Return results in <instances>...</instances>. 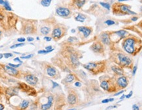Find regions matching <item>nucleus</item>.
<instances>
[{
    "instance_id": "obj_1",
    "label": "nucleus",
    "mask_w": 142,
    "mask_h": 110,
    "mask_svg": "<svg viewBox=\"0 0 142 110\" xmlns=\"http://www.w3.org/2000/svg\"><path fill=\"white\" fill-rule=\"evenodd\" d=\"M19 17L13 13L6 11L3 6L0 5V28L7 36L16 34L19 30L17 24Z\"/></svg>"
},
{
    "instance_id": "obj_2",
    "label": "nucleus",
    "mask_w": 142,
    "mask_h": 110,
    "mask_svg": "<svg viewBox=\"0 0 142 110\" xmlns=\"http://www.w3.org/2000/svg\"><path fill=\"white\" fill-rule=\"evenodd\" d=\"M57 55L71 69H77L80 65V59L82 57L80 51L70 45L63 47Z\"/></svg>"
},
{
    "instance_id": "obj_3",
    "label": "nucleus",
    "mask_w": 142,
    "mask_h": 110,
    "mask_svg": "<svg viewBox=\"0 0 142 110\" xmlns=\"http://www.w3.org/2000/svg\"><path fill=\"white\" fill-rule=\"evenodd\" d=\"M21 28L18 33L21 35H35L38 32V21L19 17Z\"/></svg>"
},
{
    "instance_id": "obj_4",
    "label": "nucleus",
    "mask_w": 142,
    "mask_h": 110,
    "mask_svg": "<svg viewBox=\"0 0 142 110\" xmlns=\"http://www.w3.org/2000/svg\"><path fill=\"white\" fill-rule=\"evenodd\" d=\"M85 69H87L94 75H97L103 72L105 69V63L104 61L89 62L83 65Z\"/></svg>"
},
{
    "instance_id": "obj_5",
    "label": "nucleus",
    "mask_w": 142,
    "mask_h": 110,
    "mask_svg": "<svg viewBox=\"0 0 142 110\" xmlns=\"http://www.w3.org/2000/svg\"><path fill=\"white\" fill-rule=\"evenodd\" d=\"M67 32V29L64 26L61 25H56L53 27L51 32V38L55 41H58L66 35Z\"/></svg>"
},
{
    "instance_id": "obj_6",
    "label": "nucleus",
    "mask_w": 142,
    "mask_h": 110,
    "mask_svg": "<svg viewBox=\"0 0 142 110\" xmlns=\"http://www.w3.org/2000/svg\"><path fill=\"white\" fill-rule=\"evenodd\" d=\"M0 65L1 66L5 73H7L8 75L17 78H22L23 77V72L17 70L16 68H13L12 67L9 66V65L1 64Z\"/></svg>"
},
{
    "instance_id": "obj_7",
    "label": "nucleus",
    "mask_w": 142,
    "mask_h": 110,
    "mask_svg": "<svg viewBox=\"0 0 142 110\" xmlns=\"http://www.w3.org/2000/svg\"><path fill=\"white\" fill-rule=\"evenodd\" d=\"M135 40L134 38H129L123 42L122 46L124 48V50L126 51L127 53H130V54H134L135 51Z\"/></svg>"
},
{
    "instance_id": "obj_8",
    "label": "nucleus",
    "mask_w": 142,
    "mask_h": 110,
    "mask_svg": "<svg viewBox=\"0 0 142 110\" xmlns=\"http://www.w3.org/2000/svg\"><path fill=\"white\" fill-rule=\"evenodd\" d=\"M18 88L21 91L26 93L28 96H34L36 95V90L30 85H27L24 83H18Z\"/></svg>"
},
{
    "instance_id": "obj_9",
    "label": "nucleus",
    "mask_w": 142,
    "mask_h": 110,
    "mask_svg": "<svg viewBox=\"0 0 142 110\" xmlns=\"http://www.w3.org/2000/svg\"><path fill=\"white\" fill-rule=\"evenodd\" d=\"M23 78L28 85H30L32 86H36L37 84L38 83V78L36 76H35L34 75H33L28 71L23 72Z\"/></svg>"
},
{
    "instance_id": "obj_10",
    "label": "nucleus",
    "mask_w": 142,
    "mask_h": 110,
    "mask_svg": "<svg viewBox=\"0 0 142 110\" xmlns=\"http://www.w3.org/2000/svg\"><path fill=\"white\" fill-rule=\"evenodd\" d=\"M43 64H44L43 66L44 67V69H45L46 74L49 76H50V77L57 78L56 76H57L58 71L56 69L55 67H53V65L49 64L47 63H46V62H44Z\"/></svg>"
},
{
    "instance_id": "obj_11",
    "label": "nucleus",
    "mask_w": 142,
    "mask_h": 110,
    "mask_svg": "<svg viewBox=\"0 0 142 110\" xmlns=\"http://www.w3.org/2000/svg\"><path fill=\"white\" fill-rule=\"evenodd\" d=\"M56 14L58 16L63 17V18H69L71 16V10L68 7H63V6H59L56 8L55 10Z\"/></svg>"
},
{
    "instance_id": "obj_12",
    "label": "nucleus",
    "mask_w": 142,
    "mask_h": 110,
    "mask_svg": "<svg viewBox=\"0 0 142 110\" xmlns=\"http://www.w3.org/2000/svg\"><path fill=\"white\" fill-rule=\"evenodd\" d=\"M117 58L118 59L120 66L126 67L130 66L132 63V60L129 57L124 55V53H118L117 54Z\"/></svg>"
},
{
    "instance_id": "obj_13",
    "label": "nucleus",
    "mask_w": 142,
    "mask_h": 110,
    "mask_svg": "<svg viewBox=\"0 0 142 110\" xmlns=\"http://www.w3.org/2000/svg\"><path fill=\"white\" fill-rule=\"evenodd\" d=\"M67 102L69 105L73 106L76 105L78 102V95L74 90H69L68 96H67Z\"/></svg>"
},
{
    "instance_id": "obj_14",
    "label": "nucleus",
    "mask_w": 142,
    "mask_h": 110,
    "mask_svg": "<svg viewBox=\"0 0 142 110\" xmlns=\"http://www.w3.org/2000/svg\"><path fill=\"white\" fill-rule=\"evenodd\" d=\"M89 49L95 54H102L104 52V47L100 42H95L89 47Z\"/></svg>"
},
{
    "instance_id": "obj_15",
    "label": "nucleus",
    "mask_w": 142,
    "mask_h": 110,
    "mask_svg": "<svg viewBox=\"0 0 142 110\" xmlns=\"http://www.w3.org/2000/svg\"><path fill=\"white\" fill-rule=\"evenodd\" d=\"M39 34L44 36H47L50 33L51 30V28L48 25L47 23H45L44 21H41V23L39 24V27H38Z\"/></svg>"
},
{
    "instance_id": "obj_16",
    "label": "nucleus",
    "mask_w": 142,
    "mask_h": 110,
    "mask_svg": "<svg viewBox=\"0 0 142 110\" xmlns=\"http://www.w3.org/2000/svg\"><path fill=\"white\" fill-rule=\"evenodd\" d=\"M47 98V102L45 103H42L40 106L41 110H50L51 108L53 107L54 101H55V98L52 94H49L46 97Z\"/></svg>"
},
{
    "instance_id": "obj_17",
    "label": "nucleus",
    "mask_w": 142,
    "mask_h": 110,
    "mask_svg": "<svg viewBox=\"0 0 142 110\" xmlns=\"http://www.w3.org/2000/svg\"><path fill=\"white\" fill-rule=\"evenodd\" d=\"M78 30L79 32L82 33L84 38H88L92 32V28L89 26H78Z\"/></svg>"
},
{
    "instance_id": "obj_18",
    "label": "nucleus",
    "mask_w": 142,
    "mask_h": 110,
    "mask_svg": "<svg viewBox=\"0 0 142 110\" xmlns=\"http://www.w3.org/2000/svg\"><path fill=\"white\" fill-rule=\"evenodd\" d=\"M18 90L19 89L18 87H10L7 88V89L5 90V92L6 96L10 98L11 97L18 95Z\"/></svg>"
},
{
    "instance_id": "obj_19",
    "label": "nucleus",
    "mask_w": 142,
    "mask_h": 110,
    "mask_svg": "<svg viewBox=\"0 0 142 110\" xmlns=\"http://www.w3.org/2000/svg\"><path fill=\"white\" fill-rule=\"evenodd\" d=\"M118 9L120 13L123 14H128V15H136V13L134 11H132L130 9V7L128 5L124 4L119 5L118 6Z\"/></svg>"
},
{
    "instance_id": "obj_20",
    "label": "nucleus",
    "mask_w": 142,
    "mask_h": 110,
    "mask_svg": "<svg viewBox=\"0 0 142 110\" xmlns=\"http://www.w3.org/2000/svg\"><path fill=\"white\" fill-rule=\"evenodd\" d=\"M117 84L120 87L122 88H124L127 86L128 85V80L127 78L124 76H122L118 78L117 80Z\"/></svg>"
},
{
    "instance_id": "obj_21",
    "label": "nucleus",
    "mask_w": 142,
    "mask_h": 110,
    "mask_svg": "<svg viewBox=\"0 0 142 110\" xmlns=\"http://www.w3.org/2000/svg\"><path fill=\"white\" fill-rule=\"evenodd\" d=\"M100 39H101V42L105 45H109L110 43V38L109 35L108 34L107 32H103L100 35Z\"/></svg>"
},
{
    "instance_id": "obj_22",
    "label": "nucleus",
    "mask_w": 142,
    "mask_h": 110,
    "mask_svg": "<svg viewBox=\"0 0 142 110\" xmlns=\"http://www.w3.org/2000/svg\"><path fill=\"white\" fill-rule=\"evenodd\" d=\"M76 79V76L72 73L69 74L68 75L66 76V77L62 80V83L63 84H71L73 83Z\"/></svg>"
},
{
    "instance_id": "obj_23",
    "label": "nucleus",
    "mask_w": 142,
    "mask_h": 110,
    "mask_svg": "<svg viewBox=\"0 0 142 110\" xmlns=\"http://www.w3.org/2000/svg\"><path fill=\"white\" fill-rule=\"evenodd\" d=\"M29 105H30V102L28 101V100H24L18 105L17 109L18 110H26L28 108Z\"/></svg>"
},
{
    "instance_id": "obj_24",
    "label": "nucleus",
    "mask_w": 142,
    "mask_h": 110,
    "mask_svg": "<svg viewBox=\"0 0 142 110\" xmlns=\"http://www.w3.org/2000/svg\"><path fill=\"white\" fill-rule=\"evenodd\" d=\"M111 69L112 71H114L115 73H117V75H122L124 74V71L123 69H122L121 67L119 66H117V65H113L111 67Z\"/></svg>"
},
{
    "instance_id": "obj_25",
    "label": "nucleus",
    "mask_w": 142,
    "mask_h": 110,
    "mask_svg": "<svg viewBox=\"0 0 142 110\" xmlns=\"http://www.w3.org/2000/svg\"><path fill=\"white\" fill-rule=\"evenodd\" d=\"M87 18L86 15H85L82 13H78L77 15L74 17V19H75L76 21H78V22H80V23H84L86 19Z\"/></svg>"
},
{
    "instance_id": "obj_26",
    "label": "nucleus",
    "mask_w": 142,
    "mask_h": 110,
    "mask_svg": "<svg viewBox=\"0 0 142 110\" xmlns=\"http://www.w3.org/2000/svg\"><path fill=\"white\" fill-rule=\"evenodd\" d=\"M101 88H103L104 90H106V91H109V89H110V85H109V81L107 80H103L101 83Z\"/></svg>"
},
{
    "instance_id": "obj_27",
    "label": "nucleus",
    "mask_w": 142,
    "mask_h": 110,
    "mask_svg": "<svg viewBox=\"0 0 142 110\" xmlns=\"http://www.w3.org/2000/svg\"><path fill=\"white\" fill-rule=\"evenodd\" d=\"M86 2V0H74V3L78 9H81Z\"/></svg>"
},
{
    "instance_id": "obj_28",
    "label": "nucleus",
    "mask_w": 142,
    "mask_h": 110,
    "mask_svg": "<svg viewBox=\"0 0 142 110\" xmlns=\"http://www.w3.org/2000/svg\"><path fill=\"white\" fill-rule=\"evenodd\" d=\"M115 34H116L117 36H118L120 38H124V37L128 34V32L124 30H119V31H118V32H115Z\"/></svg>"
},
{
    "instance_id": "obj_29",
    "label": "nucleus",
    "mask_w": 142,
    "mask_h": 110,
    "mask_svg": "<svg viewBox=\"0 0 142 110\" xmlns=\"http://www.w3.org/2000/svg\"><path fill=\"white\" fill-rule=\"evenodd\" d=\"M52 1V0H41L40 1V4L45 7H49L51 5V3Z\"/></svg>"
},
{
    "instance_id": "obj_30",
    "label": "nucleus",
    "mask_w": 142,
    "mask_h": 110,
    "mask_svg": "<svg viewBox=\"0 0 142 110\" xmlns=\"http://www.w3.org/2000/svg\"><path fill=\"white\" fill-rule=\"evenodd\" d=\"M3 7L5 8V9L6 11H12L11 7L10 5H9V3L7 1V0L4 1V3L3 5Z\"/></svg>"
},
{
    "instance_id": "obj_31",
    "label": "nucleus",
    "mask_w": 142,
    "mask_h": 110,
    "mask_svg": "<svg viewBox=\"0 0 142 110\" xmlns=\"http://www.w3.org/2000/svg\"><path fill=\"white\" fill-rule=\"evenodd\" d=\"M67 42H69V44H75L76 42H78V39L76 37L74 36H70L67 40Z\"/></svg>"
},
{
    "instance_id": "obj_32",
    "label": "nucleus",
    "mask_w": 142,
    "mask_h": 110,
    "mask_svg": "<svg viewBox=\"0 0 142 110\" xmlns=\"http://www.w3.org/2000/svg\"><path fill=\"white\" fill-rule=\"evenodd\" d=\"M54 50V49H52L51 50H39L38 51V54H47V53H49L53 51Z\"/></svg>"
},
{
    "instance_id": "obj_33",
    "label": "nucleus",
    "mask_w": 142,
    "mask_h": 110,
    "mask_svg": "<svg viewBox=\"0 0 142 110\" xmlns=\"http://www.w3.org/2000/svg\"><path fill=\"white\" fill-rule=\"evenodd\" d=\"M25 46V44L24 43H18V44H14L13 46H11L10 47V49H15L17 48H20V47H23V46Z\"/></svg>"
},
{
    "instance_id": "obj_34",
    "label": "nucleus",
    "mask_w": 142,
    "mask_h": 110,
    "mask_svg": "<svg viewBox=\"0 0 142 110\" xmlns=\"http://www.w3.org/2000/svg\"><path fill=\"white\" fill-rule=\"evenodd\" d=\"M101 6H103L104 8L108 9V10H110V5L108 3H104V2H100L99 3Z\"/></svg>"
},
{
    "instance_id": "obj_35",
    "label": "nucleus",
    "mask_w": 142,
    "mask_h": 110,
    "mask_svg": "<svg viewBox=\"0 0 142 110\" xmlns=\"http://www.w3.org/2000/svg\"><path fill=\"white\" fill-rule=\"evenodd\" d=\"M34 54H29V55H25V56H21L20 58L22 59H29L30 58H32V57H34Z\"/></svg>"
},
{
    "instance_id": "obj_36",
    "label": "nucleus",
    "mask_w": 142,
    "mask_h": 110,
    "mask_svg": "<svg viewBox=\"0 0 142 110\" xmlns=\"http://www.w3.org/2000/svg\"><path fill=\"white\" fill-rule=\"evenodd\" d=\"M106 25L108 26H111V25H115V21H112V20H107L105 22Z\"/></svg>"
},
{
    "instance_id": "obj_37",
    "label": "nucleus",
    "mask_w": 142,
    "mask_h": 110,
    "mask_svg": "<svg viewBox=\"0 0 142 110\" xmlns=\"http://www.w3.org/2000/svg\"><path fill=\"white\" fill-rule=\"evenodd\" d=\"M13 56V54L11 53H3V57L6 59H8V58H10V57H12Z\"/></svg>"
},
{
    "instance_id": "obj_38",
    "label": "nucleus",
    "mask_w": 142,
    "mask_h": 110,
    "mask_svg": "<svg viewBox=\"0 0 142 110\" xmlns=\"http://www.w3.org/2000/svg\"><path fill=\"white\" fill-rule=\"evenodd\" d=\"M21 64L22 63H18V64H16V65H14V64H12V63H9V66L12 67H13V68H17V67H20L21 65Z\"/></svg>"
},
{
    "instance_id": "obj_39",
    "label": "nucleus",
    "mask_w": 142,
    "mask_h": 110,
    "mask_svg": "<svg viewBox=\"0 0 142 110\" xmlns=\"http://www.w3.org/2000/svg\"><path fill=\"white\" fill-rule=\"evenodd\" d=\"M26 40V39H25V38H18L17 39V41L19 42V43H24V42Z\"/></svg>"
},
{
    "instance_id": "obj_40",
    "label": "nucleus",
    "mask_w": 142,
    "mask_h": 110,
    "mask_svg": "<svg viewBox=\"0 0 142 110\" xmlns=\"http://www.w3.org/2000/svg\"><path fill=\"white\" fill-rule=\"evenodd\" d=\"M44 40L46 42H50V41H51V40H52V38H51V37L47 36H45L44 38Z\"/></svg>"
},
{
    "instance_id": "obj_41",
    "label": "nucleus",
    "mask_w": 142,
    "mask_h": 110,
    "mask_svg": "<svg viewBox=\"0 0 142 110\" xmlns=\"http://www.w3.org/2000/svg\"><path fill=\"white\" fill-rule=\"evenodd\" d=\"M13 61H18V62H19L20 63H23V61H21V58H20V57H15V58H14Z\"/></svg>"
},
{
    "instance_id": "obj_42",
    "label": "nucleus",
    "mask_w": 142,
    "mask_h": 110,
    "mask_svg": "<svg viewBox=\"0 0 142 110\" xmlns=\"http://www.w3.org/2000/svg\"><path fill=\"white\" fill-rule=\"evenodd\" d=\"M137 69H138V67H137L136 65H135V66L134 67L133 70H132V75H135V73H136V71H137Z\"/></svg>"
},
{
    "instance_id": "obj_43",
    "label": "nucleus",
    "mask_w": 142,
    "mask_h": 110,
    "mask_svg": "<svg viewBox=\"0 0 142 110\" xmlns=\"http://www.w3.org/2000/svg\"><path fill=\"white\" fill-rule=\"evenodd\" d=\"M26 40L28 42H33L34 40V38H32V37H28L27 38H26Z\"/></svg>"
},
{
    "instance_id": "obj_44",
    "label": "nucleus",
    "mask_w": 142,
    "mask_h": 110,
    "mask_svg": "<svg viewBox=\"0 0 142 110\" xmlns=\"http://www.w3.org/2000/svg\"><path fill=\"white\" fill-rule=\"evenodd\" d=\"M132 108H133V110H140V108H139V107H138L136 104H134V105H133V106H132Z\"/></svg>"
},
{
    "instance_id": "obj_45",
    "label": "nucleus",
    "mask_w": 142,
    "mask_h": 110,
    "mask_svg": "<svg viewBox=\"0 0 142 110\" xmlns=\"http://www.w3.org/2000/svg\"><path fill=\"white\" fill-rule=\"evenodd\" d=\"M74 85H75L76 87H80L81 86H82V84L80 83V82H76L75 83H74Z\"/></svg>"
},
{
    "instance_id": "obj_46",
    "label": "nucleus",
    "mask_w": 142,
    "mask_h": 110,
    "mask_svg": "<svg viewBox=\"0 0 142 110\" xmlns=\"http://www.w3.org/2000/svg\"><path fill=\"white\" fill-rule=\"evenodd\" d=\"M132 94H133V92H132V91H130V94H128V95H126L125 97H126V98H130L132 96Z\"/></svg>"
},
{
    "instance_id": "obj_47",
    "label": "nucleus",
    "mask_w": 142,
    "mask_h": 110,
    "mask_svg": "<svg viewBox=\"0 0 142 110\" xmlns=\"http://www.w3.org/2000/svg\"><path fill=\"white\" fill-rule=\"evenodd\" d=\"M52 83H53V86H52V88H56L57 86H59V85H58L57 83H55V82H53V81H52Z\"/></svg>"
},
{
    "instance_id": "obj_48",
    "label": "nucleus",
    "mask_w": 142,
    "mask_h": 110,
    "mask_svg": "<svg viewBox=\"0 0 142 110\" xmlns=\"http://www.w3.org/2000/svg\"><path fill=\"white\" fill-rule=\"evenodd\" d=\"M109 99H105V100H102V102H101V103H109Z\"/></svg>"
},
{
    "instance_id": "obj_49",
    "label": "nucleus",
    "mask_w": 142,
    "mask_h": 110,
    "mask_svg": "<svg viewBox=\"0 0 142 110\" xmlns=\"http://www.w3.org/2000/svg\"><path fill=\"white\" fill-rule=\"evenodd\" d=\"M53 49V48H52V46H47V47H46V48H45V50H52Z\"/></svg>"
},
{
    "instance_id": "obj_50",
    "label": "nucleus",
    "mask_w": 142,
    "mask_h": 110,
    "mask_svg": "<svg viewBox=\"0 0 142 110\" xmlns=\"http://www.w3.org/2000/svg\"><path fill=\"white\" fill-rule=\"evenodd\" d=\"M5 109V106L2 103H0V110H3Z\"/></svg>"
},
{
    "instance_id": "obj_51",
    "label": "nucleus",
    "mask_w": 142,
    "mask_h": 110,
    "mask_svg": "<svg viewBox=\"0 0 142 110\" xmlns=\"http://www.w3.org/2000/svg\"><path fill=\"white\" fill-rule=\"evenodd\" d=\"M117 107L116 106H109V107H108L106 110H110V109H112V108H117Z\"/></svg>"
},
{
    "instance_id": "obj_52",
    "label": "nucleus",
    "mask_w": 142,
    "mask_h": 110,
    "mask_svg": "<svg viewBox=\"0 0 142 110\" xmlns=\"http://www.w3.org/2000/svg\"><path fill=\"white\" fill-rule=\"evenodd\" d=\"M123 92H124V90H122V91H120V92H118V93H117V94H115V95H114V96H118L119 94H122Z\"/></svg>"
},
{
    "instance_id": "obj_53",
    "label": "nucleus",
    "mask_w": 142,
    "mask_h": 110,
    "mask_svg": "<svg viewBox=\"0 0 142 110\" xmlns=\"http://www.w3.org/2000/svg\"><path fill=\"white\" fill-rule=\"evenodd\" d=\"M138 19V17H132V21H137Z\"/></svg>"
},
{
    "instance_id": "obj_54",
    "label": "nucleus",
    "mask_w": 142,
    "mask_h": 110,
    "mask_svg": "<svg viewBox=\"0 0 142 110\" xmlns=\"http://www.w3.org/2000/svg\"><path fill=\"white\" fill-rule=\"evenodd\" d=\"M2 34H3V32H2V30L0 29V40H1V37H2Z\"/></svg>"
},
{
    "instance_id": "obj_55",
    "label": "nucleus",
    "mask_w": 142,
    "mask_h": 110,
    "mask_svg": "<svg viewBox=\"0 0 142 110\" xmlns=\"http://www.w3.org/2000/svg\"><path fill=\"white\" fill-rule=\"evenodd\" d=\"M4 3V1L3 0H0V5H3Z\"/></svg>"
},
{
    "instance_id": "obj_56",
    "label": "nucleus",
    "mask_w": 142,
    "mask_h": 110,
    "mask_svg": "<svg viewBox=\"0 0 142 110\" xmlns=\"http://www.w3.org/2000/svg\"><path fill=\"white\" fill-rule=\"evenodd\" d=\"M125 96H126L125 95H122V96H121L120 98V100H123V99L125 98Z\"/></svg>"
},
{
    "instance_id": "obj_57",
    "label": "nucleus",
    "mask_w": 142,
    "mask_h": 110,
    "mask_svg": "<svg viewBox=\"0 0 142 110\" xmlns=\"http://www.w3.org/2000/svg\"><path fill=\"white\" fill-rule=\"evenodd\" d=\"M3 57V53H0V59H1Z\"/></svg>"
},
{
    "instance_id": "obj_58",
    "label": "nucleus",
    "mask_w": 142,
    "mask_h": 110,
    "mask_svg": "<svg viewBox=\"0 0 142 110\" xmlns=\"http://www.w3.org/2000/svg\"><path fill=\"white\" fill-rule=\"evenodd\" d=\"M128 1V0H118L119 2H122V1Z\"/></svg>"
},
{
    "instance_id": "obj_59",
    "label": "nucleus",
    "mask_w": 142,
    "mask_h": 110,
    "mask_svg": "<svg viewBox=\"0 0 142 110\" xmlns=\"http://www.w3.org/2000/svg\"><path fill=\"white\" fill-rule=\"evenodd\" d=\"M71 32H72V33H74V32H76L75 29H72V30H71Z\"/></svg>"
},
{
    "instance_id": "obj_60",
    "label": "nucleus",
    "mask_w": 142,
    "mask_h": 110,
    "mask_svg": "<svg viewBox=\"0 0 142 110\" xmlns=\"http://www.w3.org/2000/svg\"><path fill=\"white\" fill-rule=\"evenodd\" d=\"M76 110L74 108H73V109H71V110Z\"/></svg>"
},
{
    "instance_id": "obj_61",
    "label": "nucleus",
    "mask_w": 142,
    "mask_h": 110,
    "mask_svg": "<svg viewBox=\"0 0 142 110\" xmlns=\"http://www.w3.org/2000/svg\"><path fill=\"white\" fill-rule=\"evenodd\" d=\"M140 2H141L142 3V0H141V1H140Z\"/></svg>"
},
{
    "instance_id": "obj_62",
    "label": "nucleus",
    "mask_w": 142,
    "mask_h": 110,
    "mask_svg": "<svg viewBox=\"0 0 142 110\" xmlns=\"http://www.w3.org/2000/svg\"><path fill=\"white\" fill-rule=\"evenodd\" d=\"M18 110V109H16V110Z\"/></svg>"
}]
</instances>
